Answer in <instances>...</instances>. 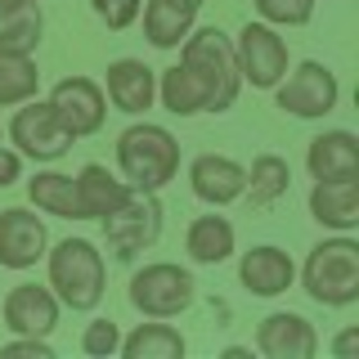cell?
<instances>
[{
	"label": "cell",
	"mask_w": 359,
	"mask_h": 359,
	"mask_svg": "<svg viewBox=\"0 0 359 359\" xmlns=\"http://www.w3.org/2000/svg\"><path fill=\"white\" fill-rule=\"evenodd\" d=\"M180 67H189L202 81V90H207V112H224L238 99L243 76H238V59H233V41L224 32H216V27L189 32L180 41Z\"/></svg>",
	"instance_id": "cell-2"
},
{
	"label": "cell",
	"mask_w": 359,
	"mask_h": 359,
	"mask_svg": "<svg viewBox=\"0 0 359 359\" xmlns=\"http://www.w3.org/2000/svg\"><path fill=\"white\" fill-rule=\"evenodd\" d=\"M0 355H36V359H54V346L45 337H18V341H5Z\"/></svg>",
	"instance_id": "cell-31"
},
{
	"label": "cell",
	"mask_w": 359,
	"mask_h": 359,
	"mask_svg": "<svg viewBox=\"0 0 359 359\" xmlns=\"http://www.w3.org/2000/svg\"><path fill=\"white\" fill-rule=\"evenodd\" d=\"M359 351V328H346L341 337H337V341H332V355H341V359H351Z\"/></svg>",
	"instance_id": "cell-33"
},
{
	"label": "cell",
	"mask_w": 359,
	"mask_h": 359,
	"mask_svg": "<svg viewBox=\"0 0 359 359\" xmlns=\"http://www.w3.org/2000/svg\"><path fill=\"white\" fill-rule=\"evenodd\" d=\"M157 233H162V207H157L153 194H140V189H130V198L104 216V238L121 261L144 252V247H153Z\"/></svg>",
	"instance_id": "cell-8"
},
{
	"label": "cell",
	"mask_w": 359,
	"mask_h": 359,
	"mask_svg": "<svg viewBox=\"0 0 359 359\" xmlns=\"http://www.w3.org/2000/svg\"><path fill=\"white\" fill-rule=\"evenodd\" d=\"M189 5H198V9H202V0H189Z\"/></svg>",
	"instance_id": "cell-34"
},
{
	"label": "cell",
	"mask_w": 359,
	"mask_h": 359,
	"mask_svg": "<svg viewBox=\"0 0 359 359\" xmlns=\"http://www.w3.org/2000/svg\"><path fill=\"white\" fill-rule=\"evenodd\" d=\"M274 90H278V108L292 112V117H328L337 108V99H341L332 67H323V63H301Z\"/></svg>",
	"instance_id": "cell-9"
},
{
	"label": "cell",
	"mask_w": 359,
	"mask_h": 359,
	"mask_svg": "<svg viewBox=\"0 0 359 359\" xmlns=\"http://www.w3.org/2000/svg\"><path fill=\"white\" fill-rule=\"evenodd\" d=\"M287 184H292V166L278 153H261L252 162V171H247L243 194L252 198V207H274V202L287 194Z\"/></svg>",
	"instance_id": "cell-25"
},
{
	"label": "cell",
	"mask_w": 359,
	"mask_h": 359,
	"mask_svg": "<svg viewBox=\"0 0 359 359\" xmlns=\"http://www.w3.org/2000/svg\"><path fill=\"white\" fill-rule=\"evenodd\" d=\"M18 175H22V153H18V149H5V144H0V189H9Z\"/></svg>",
	"instance_id": "cell-32"
},
{
	"label": "cell",
	"mask_w": 359,
	"mask_h": 359,
	"mask_svg": "<svg viewBox=\"0 0 359 359\" xmlns=\"http://www.w3.org/2000/svg\"><path fill=\"white\" fill-rule=\"evenodd\" d=\"M256 351L269 355V359H314L319 355V337H314V328L301 314H269V319H261V328H256Z\"/></svg>",
	"instance_id": "cell-14"
},
{
	"label": "cell",
	"mask_w": 359,
	"mask_h": 359,
	"mask_svg": "<svg viewBox=\"0 0 359 359\" xmlns=\"http://www.w3.org/2000/svg\"><path fill=\"white\" fill-rule=\"evenodd\" d=\"M194 18L198 5H189V0H149L144 5V36L153 50H175L194 32Z\"/></svg>",
	"instance_id": "cell-20"
},
{
	"label": "cell",
	"mask_w": 359,
	"mask_h": 359,
	"mask_svg": "<svg viewBox=\"0 0 359 359\" xmlns=\"http://www.w3.org/2000/svg\"><path fill=\"white\" fill-rule=\"evenodd\" d=\"M9 140L18 144L22 157H32V162H59V157L72 149V135L63 130L59 112L50 108V99H22L14 121H9Z\"/></svg>",
	"instance_id": "cell-6"
},
{
	"label": "cell",
	"mask_w": 359,
	"mask_h": 359,
	"mask_svg": "<svg viewBox=\"0 0 359 359\" xmlns=\"http://www.w3.org/2000/svg\"><path fill=\"white\" fill-rule=\"evenodd\" d=\"M50 108L59 112L63 130L72 135V140H86V135L104 130V117H108V99L90 76H63V81L50 90Z\"/></svg>",
	"instance_id": "cell-10"
},
{
	"label": "cell",
	"mask_w": 359,
	"mask_h": 359,
	"mask_svg": "<svg viewBox=\"0 0 359 359\" xmlns=\"http://www.w3.org/2000/svg\"><path fill=\"white\" fill-rule=\"evenodd\" d=\"M184 252L194 265H220L233 256V224L224 216H198L184 233Z\"/></svg>",
	"instance_id": "cell-22"
},
{
	"label": "cell",
	"mask_w": 359,
	"mask_h": 359,
	"mask_svg": "<svg viewBox=\"0 0 359 359\" xmlns=\"http://www.w3.org/2000/svg\"><path fill=\"white\" fill-rule=\"evenodd\" d=\"M41 72L32 54H0V108H18L22 99H36Z\"/></svg>",
	"instance_id": "cell-27"
},
{
	"label": "cell",
	"mask_w": 359,
	"mask_h": 359,
	"mask_svg": "<svg viewBox=\"0 0 359 359\" xmlns=\"http://www.w3.org/2000/svg\"><path fill=\"white\" fill-rule=\"evenodd\" d=\"M194 292H198V283L189 269H180L171 261H157V265H144L130 278V306L144 319H175L180 310L194 306Z\"/></svg>",
	"instance_id": "cell-5"
},
{
	"label": "cell",
	"mask_w": 359,
	"mask_h": 359,
	"mask_svg": "<svg viewBox=\"0 0 359 359\" xmlns=\"http://www.w3.org/2000/svg\"><path fill=\"white\" fill-rule=\"evenodd\" d=\"M306 166L314 180H341V175H359V149L351 130H323L319 140H310Z\"/></svg>",
	"instance_id": "cell-21"
},
{
	"label": "cell",
	"mask_w": 359,
	"mask_h": 359,
	"mask_svg": "<svg viewBox=\"0 0 359 359\" xmlns=\"http://www.w3.org/2000/svg\"><path fill=\"white\" fill-rule=\"evenodd\" d=\"M233 59L243 81H252L256 90H274L287 76V41L269 22H247L233 41Z\"/></svg>",
	"instance_id": "cell-7"
},
{
	"label": "cell",
	"mask_w": 359,
	"mask_h": 359,
	"mask_svg": "<svg viewBox=\"0 0 359 359\" xmlns=\"http://www.w3.org/2000/svg\"><path fill=\"white\" fill-rule=\"evenodd\" d=\"M0 314H5V328L18 337H50L54 323H59V297L50 287L18 283V287H9Z\"/></svg>",
	"instance_id": "cell-11"
},
{
	"label": "cell",
	"mask_w": 359,
	"mask_h": 359,
	"mask_svg": "<svg viewBox=\"0 0 359 359\" xmlns=\"http://www.w3.org/2000/svg\"><path fill=\"white\" fill-rule=\"evenodd\" d=\"M45 224L22 207L0 211V265L5 269H32L45 256Z\"/></svg>",
	"instance_id": "cell-13"
},
{
	"label": "cell",
	"mask_w": 359,
	"mask_h": 359,
	"mask_svg": "<svg viewBox=\"0 0 359 359\" xmlns=\"http://www.w3.org/2000/svg\"><path fill=\"white\" fill-rule=\"evenodd\" d=\"M189 184H194V198H202L207 207H229L247 189V166H238L224 153H202L189 166Z\"/></svg>",
	"instance_id": "cell-12"
},
{
	"label": "cell",
	"mask_w": 359,
	"mask_h": 359,
	"mask_svg": "<svg viewBox=\"0 0 359 359\" xmlns=\"http://www.w3.org/2000/svg\"><path fill=\"white\" fill-rule=\"evenodd\" d=\"M117 355H126V359H180L184 355V337L171 323H140L130 337H121Z\"/></svg>",
	"instance_id": "cell-24"
},
{
	"label": "cell",
	"mask_w": 359,
	"mask_h": 359,
	"mask_svg": "<svg viewBox=\"0 0 359 359\" xmlns=\"http://www.w3.org/2000/svg\"><path fill=\"white\" fill-rule=\"evenodd\" d=\"M27 198L36 202V211L59 220H81V202H76V180L63 171H36V180H27Z\"/></svg>",
	"instance_id": "cell-23"
},
{
	"label": "cell",
	"mask_w": 359,
	"mask_h": 359,
	"mask_svg": "<svg viewBox=\"0 0 359 359\" xmlns=\"http://www.w3.org/2000/svg\"><path fill=\"white\" fill-rule=\"evenodd\" d=\"M41 32V0H0V54H36Z\"/></svg>",
	"instance_id": "cell-18"
},
{
	"label": "cell",
	"mask_w": 359,
	"mask_h": 359,
	"mask_svg": "<svg viewBox=\"0 0 359 359\" xmlns=\"http://www.w3.org/2000/svg\"><path fill=\"white\" fill-rule=\"evenodd\" d=\"M90 5H95V14L104 18L112 32L130 27V22L140 18V0H90Z\"/></svg>",
	"instance_id": "cell-30"
},
{
	"label": "cell",
	"mask_w": 359,
	"mask_h": 359,
	"mask_svg": "<svg viewBox=\"0 0 359 359\" xmlns=\"http://www.w3.org/2000/svg\"><path fill=\"white\" fill-rule=\"evenodd\" d=\"M104 86H108L112 108H117V112H130V117L149 112L153 99H157V76H153V67L140 63V59H117V63H108Z\"/></svg>",
	"instance_id": "cell-16"
},
{
	"label": "cell",
	"mask_w": 359,
	"mask_h": 359,
	"mask_svg": "<svg viewBox=\"0 0 359 359\" xmlns=\"http://www.w3.org/2000/svg\"><path fill=\"white\" fill-rule=\"evenodd\" d=\"M310 216L323 224V229L351 233L359 224V180L341 175V180H314L310 189Z\"/></svg>",
	"instance_id": "cell-15"
},
{
	"label": "cell",
	"mask_w": 359,
	"mask_h": 359,
	"mask_svg": "<svg viewBox=\"0 0 359 359\" xmlns=\"http://www.w3.org/2000/svg\"><path fill=\"white\" fill-rule=\"evenodd\" d=\"M117 166L126 175L130 189L140 194H157L166 189L180 171V144L166 126H153V121H135L130 130H121L117 140Z\"/></svg>",
	"instance_id": "cell-1"
},
{
	"label": "cell",
	"mask_w": 359,
	"mask_h": 359,
	"mask_svg": "<svg viewBox=\"0 0 359 359\" xmlns=\"http://www.w3.org/2000/svg\"><path fill=\"white\" fill-rule=\"evenodd\" d=\"M117 346H121V332H117V323H112V319H95L86 328V337H81V351L95 355V359H112V355H117Z\"/></svg>",
	"instance_id": "cell-29"
},
{
	"label": "cell",
	"mask_w": 359,
	"mask_h": 359,
	"mask_svg": "<svg viewBox=\"0 0 359 359\" xmlns=\"http://www.w3.org/2000/svg\"><path fill=\"white\" fill-rule=\"evenodd\" d=\"M126 198H130V184H126V180H117L108 166H99V162L81 166V175H76V202H81V220H104L108 211H117Z\"/></svg>",
	"instance_id": "cell-19"
},
{
	"label": "cell",
	"mask_w": 359,
	"mask_h": 359,
	"mask_svg": "<svg viewBox=\"0 0 359 359\" xmlns=\"http://www.w3.org/2000/svg\"><path fill=\"white\" fill-rule=\"evenodd\" d=\"M157 95H162L166 112H175V117H194V112H207V90H202V81L189 67H166L162 81H157Z\"/></svg>",
	"instance_id": "cell-26"
},
{
	"label": "cell",
	"mask_w": 359,
	"mask_h": 359,
	"mask_svg": "<svg viewBox=\"0 0 359 359\" xmlns=\"http://www.w3.org/2000/svg\"><path fill=\"white\" fill-rule=\"evenodd\" d=\"M256 14L269 27H301L314 18V0H256Z\"/></svg>",
	"instance_id": "cell-28"
},
{
	"label": "cell",
	"mask_w": 359,
	"mask_h": 359,
	"mask_svg": "<svg viewBox=\"0 0 359 359\" xmlns=\"http://www.w3.org/2000/svg\"><path fill=\"white\" fill-rule=\"evenodd\" d=\"M301 278H306L310 301H319V306H332V310L355 306L359 301V243L351 238V233L323 238L306 256Z\"/></svg>",
	"instance_id": "cell-4"
},
{
	"label": "cell",
	"mask_w": 359,
	"mask_h": 359,
	"mask_svg": "<svg viewBox=\"0 0 359 359\" xmlns=\"http://www.w3.org/2000/svg\"><path fill=\"white\" fill-rule=\"evenodd\" d=\"M238 278L252 297H283L292 287V278H297V265H292V256L278 252V247H252L238 261Z\"/></svg>",
	"instance_id": "cell-17"
},
{
	"label": "cell",
	"mask_w": 359,
	"mask_h": 359,
	"mask_svg": "<svg viewBox=\"0 0 359 359\" xmlns=\"http://www.w3.org/2000/svg\"><path fill=\"white\" fill-rule=\"evenodd\" d=\"M50 256V292L59 297V306L67 310H95L104 301L108 287V269H104V252L86 238H63Z\"/></svg>",
	"instance_id": "cell-3"
}]
</instances>
